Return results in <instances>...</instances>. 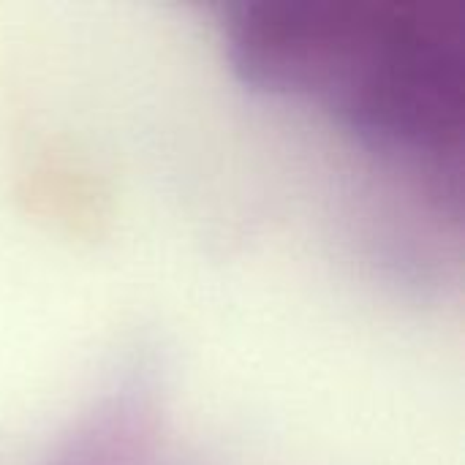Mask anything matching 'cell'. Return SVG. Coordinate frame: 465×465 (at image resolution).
I'll return each instance as SVG.
<instances>
[{
  "label": "cell",
  "instance_id": "cell-1",
  "mask_svg": "<svg viewBox=\"0 0 465 465\" xmlns=\"http://www.w3.org/2000/svg\"><path fill=\"white\" fill-rule=\"evenodd\" d=\"M155 439V414L144 395L106 398L49 455L46 465H134Z\"/></svg>",
  "mask_w": 465,
  "mask_h": 465
}]
</instances>
